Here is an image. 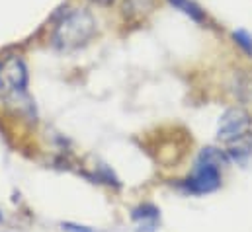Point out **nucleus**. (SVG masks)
<instances>
[{
	"label": "nucleus",
	"instance_id": "nucleus-7",
	"mask_svg": "<svg viewBox=\"0 0 252 232\" xmlns=\"http://www.w3.org/2000/svg\"><path fill=\"white\" fill-rule=\"evenodd\" d=\"M6 90V80H4V72H2V62H0V94Z\"/></svg>",
	"mask_w": 252,
	"mask_h": 232
},
{
	"label": "nucleus",
	"instance_id": "nucleus-2",
	"mask_svg": "<svg viewBox=\"0 0 252 232\" xmlns=\"http://www.w3.org/2000/svg\"><path fill=\"white\" fill-rule=\"evenodd\" d=\"M252 127V117L249 112H245L243 108H231L227 110L221 119H219V127H217V137L223 143H235L243 137L249 135Z\"/></svg>",
	"mask_w": 252,
	"mask_h": 232
},
{
	"label": "nucleus",
	"instance_id": "nucleus-3",
	"mask_svg": "<svg viewBox=\"0 0 252 232\" xmlns=\"http://www.w3.org/2000/svg\"><path fill=\"white\" fill-rule=\"evenodd\" d=\"M221 185L219 166L207 160H197L193 175L186 179V189L191 193H211Z\"/></svg>",
	"mask_w": 252,
	"mask_h": 232
},
{
	"label": "nucleus",
	"instance_id": "nucleus-8",
	"mask_svg": "<svg viewBox=\"0 0 252 232\" xmlns=\"http://www.w3.org/2000/svg\"><path fill=\"white\" fill-rule=\"evenodd\" d=\"M90 2H94V4H98V6H110V4H114L116 0H90Z\"/></svg>",
	"mask_w": 252,
	"mask_h": 232
},
{
	"label": "nucleus",
	"instance_id": "nucleus-1",
	"mask_svg": "<svg viewBox=\"0 0 252 232\" xmlns=\"http://www.w3.org/2000/svg\"><path fill=\"white\" fill-rule=\"evenodd\" d=\"M96 33V20L84 8L66 12L53 31V45L59 51H74L86 45Z\"/></svg>",
	"mask_w": 252,
	"mask_h": 232
},
{
	"label": "nucleus",
	"instance_id": "nucleus-6",
	"mask_svg": "<svg viewBox=\"0 0 252 232\" xmlns=\"http://www.w3.org/2000/svg\"><path fill=\"white\" fill-rule=\"evenodd\" d=\"M233 39H235V43H237L247 55H251L252 57V37L249 31H245V29H237V31L233 33Z\"/></svg>",
	"mask_w": 252,
	"mask_h": 232
},
{
	"label": "nucleus",
	"instance_id": "nucleus-4",
	"mask_svg": "<svg viewBox=\"0 0 252 232\" xmlns=\"http://www.w3.org/2000/svg\"><path fill=\"white\" fill-rule=\"evenodd\" d=\"M2 72H4V80L12 86V90H24L28 84V70L24 60L18 57L8 58L6 62H2Z\"/></svg>",
	"mask_w": 252,
	"mask_h": 232
},
{
	"label": "nucleus",
	"instance_id": "nucleus-5",
	"mask_svg": "<svg viewBox=\"0 0 252 232\" xmlns=\"http://www.w3.org/2000/svg\"><path fill=\"white\" fill-rule=\"evenodd\" d=\"M168 4H170L174 10H180L182 14H186L188 18H191V20L197 22V24H203V22H205L203 10H201L195 2H191V0H168Z\"/></svg>",
	"mask_w": 252,
	"mask_h": 232
}]
</instances>
